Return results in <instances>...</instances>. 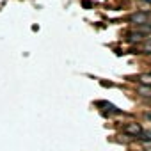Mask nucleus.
Returning <instances> with one entry per match:
<instances>
[{"instance_id":"nucleus-1","label":"nucleus","mask_w":151,"mask_h":151,"mask_svg":"<svg viewBox=\"0 0 151 151\" xmlns=\"http://www.w3.org/2000/svg\"><path fill=\"white\" fill-rule=\"evenodd\" d=\"M121 132H123L126 137L139 139V137L144 133V128H142V124L137 123V121H128V123H124V124L121 126Z\"/></svg>"},{"instance_id":"nucleus-2","label":"nucleus","mask_w":151,"mask_h":151,"mask_svg":"<svg viewBox=\"0 0 151 151\" xmlns=\"http://www.w3.org/2000/svg\"><path fill=\"white\" fill-rule=\"evenodd\" d=\"M130 23H133L135 27L137 25H144V23H149V13H135L128 18Z\"/></svg>"},{"instance_id":"nucleus-3","label":"nucleus","mask_w":151,"mask_h":151,"mask_svg":"<svg viewBox=\"0 0 151 151\" xmlns=\"http://www.w3.org/2000/svg\"><path fill=\"white\" fill-rule=\"evenodd\" d=\"M144 37H146V36L140 34V32H137V30H132V32L126 34V41H128V43H142Z\"/></svg>"},{"instance_id":"nucleus-4","label":"nucleus","mask_w":151,"mask_h":151,"mask_svg":"<svg viewBox=\"0 0 151 151\" xmlns=\"http://www.w3.org/2000/svg\"><path fill=\"white\" fill-rule=\"evenodd\" d=\"M137 94L142 96V98H151V86H139Z\"/></svg>"},{"instance_id":"nucleus-5","label":"nucleus","mask_w":151,"mask_h":151,"mask_svg":"<svg viewBox=\"0 0 151 151\" xmlns=\"http://www.w3.org/2000/svg\"><path fill=\"white\" fill-rule=\"evenodd\" d=\"M135 30H137V32H140V34H144V36H147V34H151V23L137 25V27H135Z\"/></svg>"},{"instance_id":"nucleus-6","label":"nucleus","mask_w":151,"mask_h":151,"mask_svg":"<svg viewBox=\"0 0 151 151\" xmlns=\"http://www.w3.org/2000/svg\"><path fill=\"white\" fill-rule=\"evenodd\" d=\"M140 53H151V39H144V41H142Z\"/></svg>"},{"instance_id":"nucleus-7","label":"nucleus","mask_w":151,"mask_h":151,"mask_svg":"<svg viewBox=\"0 0 151 151\" xmlns=\"http://www.w3.org/2000/svg\"><path fill=\"white\" fill-rule=\"evenodd\" d=\"M80 4H82V7H84V9H93V7H94V4L91 2V0H82Z\"/></svg>"},{"instance_id":"nucleus-8","label":"nucleus","mask_w":151,"mask_h":151,"mask_svg":"<svg viewBox=\"0 0 151 151\" xmlns=\"http://www.w3.org/2000/svg\"><path fill=\"white\" fill-rule=\"evenodd\" d=\"M101 86H103V87H112V82H105V80H101Z\"/></svg>"},{"instance_id":"nucleus-9","label":"nucleus","mask_w":151,"mask_h":151,"mask_svg":"<svg viewBox=\"0 0 151 151\" xmlns=\"http://www.w3.org/2000/svg\"><path fill=\"white\" fill-rule=\"evenodd\" d=\"M144 117H146L147 121H151V110H147V112H144Z\"/></svg>"},{"instance_id":"nucleus-10","label":"nucleus","mask_w":151,"mask_h":151,"mask_svg":"<svg viewBox=\"0 0 151 151\" xmlns=\"http://www.w3.org/2000/svg\"><path fill=\"white\" fill-rule=\"evenodd\" d=\"M142 2H146V4H151V0H142Z\"/></svg>"},{"instance_id":"nucleus-11","label":"nucleus","mask_w":151,"mask_h":151,"mask_svg":"<svg viewBox=\"0 0 151 151\" xmlns=\"http://www.w3.org/2000/svg\"><path fill=\"white\" fill-rule=\"evenodd\" d=\"M137 151H144V149H137Z\"/></svg>"}]
</instances>
